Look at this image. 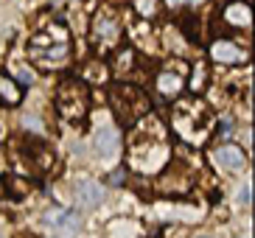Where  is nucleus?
Listing matches in <instances>:
<instances>
[{"label": "nucleus", "instance_id": "obj_18", "mask_svg": "<svg viewBox=\"0 0 255 238\" xmlns=\"http://www.w3.org/2000/svg\"><path fill=\"white\" fill-rule=\"evenodd\" d=\"M135 11L146 20L157 17V0H135Z\"/></svg>", "mask_w": 255, "mask_h": 238}, {"label": "nucleus", "instance_id": "obj_13", "mask_svg": "<svg viewBox=\"0 0 255 238\" xmlns=\"http://www.w3.org/2000/svg\"><path fill=\"white\" fill-rule=\"evenodd\" d=\"M0 101H3L6 107H17L20 101H23V87L6 73H0Z\"/></svg>", "mask_w": 255, "mask_h": 238}, {"label": "nucleus", "instance_id": "obj_21", "mask_svg": "<svg viewBox=\"0 0 255 238\" xmlns=\"http://www.w3.org/2000/svg\"><path fill=\"white\" fill-rule=\"evenodd\" d=\"M23 126L28 129V132H42V120L31 118V115H23Z\"/></svg>", "mask_w": 255, "mask_h": 238}, {"label": "nucleus", "instance_id": "obj_6", "mask_svg": "<svg viewBox=\"0 0 255 238\" xmlns=\"http://www.w3.org/2000/svg\"><path fill=\"white\" fill-rule=\"evenodd\" d=\"M208 157L219 171H227V174H236V171H244L247 168V151L241 149V146H236V143L213 146L208 151Z\"/></svg>", "mask_w": 255, "mask_h": 238}, {"label": "nucleus", "instance_id": "obj_22", "mask_svg": "<svg viewBox=\"0 0 255 238\" xmlns=\"http://www.w3.org/2000/svg\"><path fill=\"white\" fill-rule=\"evenodd\" d=\"M250 194H253V191H250V182H247V185L241 188V194H239V202H241V205H250V202H253V196H250Z\"/></svg>", "mask_w": 255, "mask_h": 238}, {"label": "nucleus", "instance_id": "obj_15", "mask_svg": "<svg viewBox=\"0 0 255 238\" xmlns=\"http://www.w3.org/2000/svg\"><path fill=\"white\" fill-rule=\"evenodd\" d=\"M3 191H6V196L23 199V196L28 194V182L20 179V177H6V179H3Z\"/></svg>", "mask_w": 255, "mask_h": 238}, {"label": "nucleus", "instance_id": "obj_4", "mask_svg": "<svg viewBox=\"0 0 255 238\" xmlns=\"http://www.w3.org/2000/svg\"><path fill=\"white\" fill-rule=\"evenodd\" d=\"M110 101H113L115 112H118V118L124 123H132V120L143 118L146 112H149V98L143 93L140 87L135 84H115L113 93H110Z\"/></svg>", "mask_w": 255, "mask_h": 238}, {"label": "nucleus", "instance_id": "obj_17", "mask_svg": "<svg viewBox=\"0 0 255 238\" xmlns=\"http://www.w3.org/2000/svg\"><path fill=\"white\" fill-rule=\"evenodd\" d=\"M135 67V53L129 51H118V56H115V73H129Z\"/></svg>", "mask_w": 255, "mask_h": 238}, {"label": "nucleus", "instance_id": "obj_11", "mask_svg": "<svg viewBox=\"0 0 255 238\" xmlns=\"http://www.w3.org/2000/svg\"><path fill=\"white\" fill-rule=\"evenodd\" d=\"M73 199H76L79 208L93 210V208H98V205L104 202V188L98 185L96 179H79L76 188H73Z\"/></svg>", "mask_w": 255, "mask_h": 238}, {"label": "nucleus", "instance_id": "obj_23", "mask_svg": "<svg viewBox=\"0 0 255 238\" xmlns=\"http://www.w3.org/2000/svg\"><path fill=\"white\" fill-rule=\"evenodd\" d=\"M230 132H233L230 120H219V126H216V132H213V134H230Z\"/></svg>", "mask_w": 255, "mask_h": 238}, {"label": "nucleus", "instance_id": "obj_16", "mask_svg": "<svg viewBox=\"0 0 255 238\" xmlns=\"http://www.w3.org/2000/svg\"><path fill=\"white\" fill-rule=\"evenodd\" d=\"M104 76H107V67L101 65V59L96 62H87L82 70V82H104Z\"/></svg>", "mask_w": 255, "mask_h": 238}, {"label": "nucleus", "instance_id": "obj_20", "mask_svg": "<svg viewBox=\"0 0 255 238\" xmlns=\"http://www.w3.org/2000/svg\"><path fill=\"white\" fill-rule=\"evenodd\" d=\"M168 8H196V6H202L205 0H163Z\"/></svg>", "mask_w": 255, "mask_h": 238}, {"label": "nucleus", "instance_id": "obj_5", "mask_svg": "<svg viewBox=\"0 0 255 238\" xmlns=\"http://www.w3.org/2000/svg\"><path fill=\"white\" fill-rule=\"evenodd\" d=\"M90 39L101 53L115 51L121 45V39H124V22H121V17L115 14L113 8H101V11L93 17Z\"/></svg>", "mask_w": 255, "mask_h": 238}, {"label": "nucleus", "instance_id": "obj_1", "mask_svg": "<svg viewBox=\"0 0 255 238\" xmlns=\"http://www.w3.org/2000/svg\"><path fill=\"white\" fill-rule=\"evenodd\" d=\"M137 132L146 134V143H132L129 163L143 174L160 171V168L168 163V146L163 143V134H151L149 129H143V126L137 129Z\"/></svg>", "mask_w": 255, "mask_h": 238}, {"label": "nucleus", "instance_id": "obj_10", "mask_svg": "<svg viewBox=\"0 0 255 238\" xmlns=\"http://www.w3.org/2000/svg\"><path fill=\"white\" fill-rule=\"evenodd\" d=\"M222 20H225V25H230V28L250 31V25H253V8H250L247 0H230V3L222 8Z\"/></svg>", "mask_w": 255, "mask_h": 238}, {"label": "nucleus", "instance_id": "obj_2", "mask_svg": "<svg viewBox=\"0 0 255 238\" xmlns=\"http://www.w3.org/2000/svg\"><path fill=\"white\" fill-rule=\"evenodd\" d=\"M53 107H56V112H59L62 120H82L84 115H87V87H84V82H79V79H65V82H59V87H56V98H53Z\"/></svg>", "mask_w": 255, "mask_h": 238}, {"label": "nucleus", "instance_id": "obj_14", "mask_svg": "<svg viewBox=\"0 0 255 238\" xmlns=\"http://www.w3.org/2000/svg\"><path fill=\"white\" fill-rule=\"evenodd\" d=\"M48 224H53L56 230H65V233H76L79 230V216L73 210H51L45 216Z\"/></svg>", "mask_w": 255, "mask_h": 238}, {"label": "nucleus", "instance_id": "obj_12", "mask_svg": "<svg viewBox=\"0 0 255 238\" xmlns=\"http://www.w3.org/2000/svg\"><path fill=\"white\" fill-rule=\"evenodd\" d=\"M154 84H157L160 96L163 98H177L185 90V76L177 73V70H160L157 79H154Z\"/></svg>", "mask_w": 255, "mask_h": 238}, {"label": "nucleus", "instance_id": "obj_19", "mask_svg": "<svg viewBox=\"0 0 255 238\" xmlns=\"http://www.w3.org/2000/svg\"><path fill=\"white\" fill-rule=\"evenodd\" d=\"M205 79H208V73H205V65L202 62H196L194 65V76H191V90H205Z\"/></svg>", "mask_w": 255, "mask_h": 238}, {"label": "nucleus", "instance_id": "obj_9", "mask_svg": "<svg viewBox=\"0 0 255 238\" xmlns=\"http://www.w3.org/2000/svg\"><path fill=\"white\" fill-rule=\"evenodd\" d=\"M157 191L165 196H185L191 194V174L185 168H165L157 179Z\"/></svg>", "mask_w": 255, "mask_h": 238}, {"label": "nucleus", "instance_id": "obj_24", "mask_svg": "<svg viewBox=\"0 0 255 238\" xmlns=\"http://www.w3.org/2000/svg\"><path fill=\"white\" fill-rule=\"evenodd\" d=\"M196 238H213V236H196Z\"/></svg>", "mask_w": 255, "mask_h": 238}, {"label": "nucleus", "instance_id": "obj_7", "mask_svg": "<svg viewBox=\"0 0 255 238\" xmlns=\"http://www.w3.org/2000/svg\"><path fill=\"white\" fill-rule=\"evenodd\" d=\"M208 53L216 65H244L250 59L247 45H239L236 39H216V42H210Z\"/></svg>", "mask_w": 255, "mask_h": 238}, {"label": "nucleus", "instance_id": "obj_8", "mask_svg": "<svg viewBox=\"0 0 255 238\" xmlns=\"http://www.w3.org/2000/svg\"><path fill=\"white\" fill-rule=\"evenodd\" d=\"M93 146H96V151H98L101 160H115V157L121 154V132H118V126L101 123V126L96 129V134H93Z\"/></svg>", "mask_w": 255, "mask_h": 238}, {"label": "nucleus", "instance_id": "obj_3", "mask_svg": "<svg viewBox=\"0 0 255 238\" xmlns=\"http://www.w3.org/2000/svg\"><path fill=\"white\" fill-rule=\"evenodd\" d=\"M31 59L45 70L65 67L70 62V42H56L48 31H37L31 37Z\"/></svg>", "mask_w": 255, "mask_h": 238}, {"label": "nucleus", "instance_id": "obj_25", "mask_svg": "<svg viewBox=\"0 0 255 238\" xmlns=\"http://www.w3.org/2000/svg\"><path fill=\"white\" fill-rule=\"evenodd\" d=\"M241 238H247V236H241Z\"/></svg>", "mask_w": 255, "mask_h": 238}]
</instances>
